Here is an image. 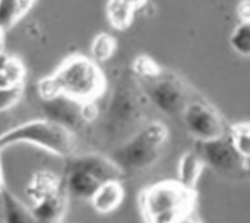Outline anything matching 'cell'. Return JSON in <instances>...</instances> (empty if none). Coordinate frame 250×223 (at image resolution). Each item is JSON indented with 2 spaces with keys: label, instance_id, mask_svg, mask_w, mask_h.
Here are the masks:
<instances>
[{
  "label": "cell",
  "instance_id": "1",
  "mask_svg": "<svg viewBox=\"0 0 250 223\" xmlns=\"http://www.w3.org/2000/svg\"><path fill=\"white\" fill-rule=\"evenodd\" d=\"M148 104L146 93L131 68L121 69L101 115V129L104 138L118 146L131 137L146 123Z\"/></svg>",
  "mask_w": 250,
  "mask_h": 223
},
{
  "label": "cell",
  "instance_id": "2",
  "mask_svg": "<svg viewBox=\"0 0 250 223\" xmlns=\"http://www.w3.org/2000/svg\"><path fill=\"white\" fill-rule=\"evenodd\" d=\"M106 80L93 59L74 55L66 58L50 75L37 83L40 99L63 95L76 101L96 102L105 90Z\"/></svg>",
  "mask_w": 250,
  "mask_h": 223
},
{
  "label": "cell",
  "instance_id": "3",
  "mask_svg": "<svg viewBox=\"0 0 250 223\" xmlns=\"http://www.w3.org/2000/svg\"><path fill=\"white\" fill-rule=\"evenodd\" d=\"M197 202L196 189L165 179L142 189L138 206L144 223H187Z\"/></svg>",
  "mask_w": 250,
  "mask_h": 223
},
{
  "label": "cell",
  "instance_id": "4",
  "mask_svg": "<svg viewBox=\"0 0 250 223\" xmlns=\"http://www.w3.org/2000/svg\"><path fill=\"white\" fill-rule=\"evenodd\" d=\"M169 138L167 126L159 121L146 122L136 133L118 145L111 156L128 174L153 166Z\"/></svg>",
  "mask_w": 250,
  "mask_h": 223
},
{
  "label": "cell",
  "instance_id": "5",
  "mask_svg": "<svg viewBox=\"0 0 250 223\" xmlns=\"http://www.w3.org/2000/svg\"><path fill=\"white\" fill-rule=\"evenodd\" d=\"M19 143H27L67 158L75 154L77 146L73 132L45 117L15 126L0 138V151Z\"/></svg>",
  "mask_w": 250,
  "mask_h": 223
},
{
  "label": "cell",
  "instance_id": "6",
  "mask_svg": "<svg viewBox=\"0 0 250 223\" xmlns=\"http://www.w3.org/2000/svg\"><path fill=\"white\" fill-rule=\"evenodd\" d=\"M149 104L169 116L180 115L192 99L191 89L176 71L163 67L151 76L139 80Z\"/></svg>",
  "mask_w": 250,
  "mask_h": 223
},
{
  "label": "cell",
  "instance_id": "7",
  "mask_svg": "<svg viewBox=\"0 0 250 223\" xmlns=\"http://www.w3.org/2000/svg\"><path fill=\"white\" fill-rule=\"evenodd\" d=\"M184 126L197 143L222 138L228 134L229 126L222 113L208 101L192 98L181 113Z\"/></svg>",
  "mask_w": 250,
  "mask_h": 223
},
{
  "label": "cell",
  "instance_id": "8",
  "mask_svg": "<svg viewBox=\"0 0 250 223\" xmlns=\"http://www.w3.org/2000/svg\"><path fill=\"white\" fill-rule=\"evenodd\" d=\"M206 167L224 176H246L247 161L237 153L229 135L204 143L195 142Z\"/></svg>",
  "mask_w": 250,
  "mask_h": 223
},
{
  "label": "cell",
  "instance_id": "9",
  "mask_svg": "<svg viewBox=\"0 0 250 223\" xmlns=\"http://www.w3.org/2000/svg\"><path fill=\"white\" fill-rule=\"evenodd\" d=\"M44 117L56 122L75 134L89 123L85 117L84 103L63 95L41 99Z\"/></svg>",
  "mask_w": 250,
  "mask_h": 223
},
{
  "label": "cell",
  "instance_id": "10",
  "mask_svg": "<svg viewBox=\"0 0 250 223\" xmlns=\"http://www.w3.org/2000/svg\"><path fill=\"white\" fill-rule=\"evenodd\" d=\"M68 158V168L83 170L94 176L102 184L110 181L122 182L129 175L112 157L100 153L74 154Z\"/></svg>",
  "mask_w": 250,
  "mask_h": 223
},
{
  "label": "cell",
  "instance_id": "11",
  "mask_svg": "<svg viewBox=\"0 0 250 223\" xmlns=\"http://www.w3.org/2000/svg\"><path fill=\"white\" fill-rule=\"evenodd\" d=\"M63 188L64 181L59 175L51 170L42 169L35 171L31 175L25 185L24 193L32 201V204H34L58 193Z\"/></svg>",
  "mask_w": 250,
  "mask_h": 223
},
{
  "label": "cell",
  "instance_id": "12",
  "mask_svg": "<svg viewBox=\"0 0 250 223\" xmlns=\"http://www.w3.org/2000/svg\"><path fill=\"white\" fill-rule=\"evenodd\" d=\"M68 198L69 196L64 186V188L58 193L32 204L31 208L38 222L62 223V220L66 213Z\"/></svg>",
  "mask_w": 250,
  "mask_h": 223
},
{
  "label": "cell",
  "instance_id": "13",
  "mask_svg": "<svg viewBox=\"0 0 250 223\" xmlns=\"http://www.w3.org/2000/svg\"><path fill=\"white\" fill-rule=\"evenodd\" d=\"M122 182L110 181L103 183L90 200L93 209L99 214H109L115 211L124 200Z\"/></svg>",
  "mask_w": 250,
  "mask_h": 223
},
{
  "label": "cell",
  "instance_id": "14",
  "mask_svg": "<svg viewBox=\"0 0 250 223\" xmlns=\"http://www.w3.org/2000/svg\"><path fill=\"white\" fill-rule=\"evenodd\" d=\"M4 223H39L31 207L7 187L0 194Z\"/></svg>",
  "mask_w": 250,
  "mask_h": 223
},
{
  "label": "cell",
  "instance_id": "15",
  "mask_svg": "<svg viewBox=\"0 0 250 223\" xmlns=\"http://www.w3.org/2000/svg\"><path fill=\"white\" fill-rule=\"evenodd\" d=\"M102 183L89 173L75 168H68L64 186L69 197L77 200L89 201Z\"/></svg>",
  "mask_w": 250,
  "mask_h": 223
},
{
  "label": "cell",
  "instance_id": "16",
  "mask_svg": "<svg viewBox=\"0 0 250 223\" xmlns=\"http://www.w3.org/2000/svg\"><path fill=\"white\" fill-rule=\"evenodd\" d=\"M205 168L206 164L195 148L193 150L187 151L178 160L177 179L187 186L195 189V186Z\"/></svg>",
  "mask_w": 250,
  "mask_h": 223
},
{
  "label": "cell",
  "instance_id": "17",
  "mask_svg": "<svg viewBox=\"0 0 250 223\" xmlns=\"http://www.w3.org/2000/svg\"><path fill=\"white\" fill-rule=\"evenodd\" d=\"M136 10L128 0H107L105 5L106 18L117 30H125L131 25Z\"/></svg>",
  "mask_w": 250,
  "mask_h": 223
},
{
  "label": "cell",
  "instance_id": "18",
  "mask_svg": "<svg viewBox=\"0 0 250 223\" xmlns=\"http://www.w3.org/2000/svg\"><path fill=\"white\" fill-rule=\"evenodd\" d=\"M35 0H0V30L15 25L29 11Z\"/></svg>",
  "mask_w": 250,
  "mask_h": 223
},
{
  "label": "cell",
  "instance_id": "19",
  "mask_svg": "<svg viewBox=\"0 0 250 223\" xmlns=\"http://www.w3.org/2000/svg\"><path fill=\"white\" fill-rule=\"evenodd\" d=\"M229 138L237 153L250 160V121H239L229 126Z\"/></svg>",
  "mask_w": 250,
  "mask_h": 223
},
{
  "label": "cell",
  "instance_id": "20",
  "mask_svg": "<svg viewBox=\"0 0 250 223\" xmlns=\"http://www.w3.org/2000/svg\"><path fill=\"white\" fill-rule=\"evenodd\" d=\"M116 40L114 36L107 32L96 34L91 42V59L97 63H103L112 57L116 50Z\"/></svg>",
  "mask_w": 250,
  "mask_h": 223
},
{
  "label": "cell",
  "instance_id": "21",
  "mask_svg": "<svg viewBox=\"0 0 250 223\" xmlns=\"http://www.w3.org/2000/svg\"><path fill=\"white\" fill-rule=\"evenodd\" d=\"M232 50L242 57H250V22H239L229 36Z\"/></svg>",
  "mask_w": 250,
  "mask_h": 223
},
{
  "label": "cell",
  "instance_id": "22",
  "mask_svg": "<svg viewBox=\"0 0 250 223\" xmlns=\"http://www.w3.org/2000/svg\"><path fill=\"white\" fill-rule=\"evenodd\" d=\"M0 70L3 71L13 84H23L25 69L21 62L18 59L0 53Z\"/></svg>",
  "mask_w": 250,
  "mask_h": 223
},
{
  "label": "cell",
  "instance_id": "23",
  "mask_svg": "<svg viewBox=\"0 0 250 223\" xmlns=\"http://www.w3.org/2000/svg\"><path fill=\"white\" fill-rule=\"evenodd\" d=\"M23 84L13 85L0 89V112L12 110L21 99Z\"/></svg>",
  "mask_w": 250,
  "mask_h": 223
},
{
  "label": "cell",
  "instance_id": "24",
  "mask_svg": "<svg viewBox=\"0 0 250 223\" xmlns=\"http://www.w3.org/2000/svg\"><path fill=\"white\" fill-rule=\"evenodd\" d=\"M17 125L18 123L16 122V117L12 110L0 112V138L5 136Z\"/></svg>",
  "mask_w": 250,
  "mask_h": 223
},
{
  "label": "cell",
  "instance_id": "25",
  "mask_svg": "<svg viewBox=\"0 0 250 223\" xmlns=\"http://www.w3.org/2000/svg\"><path fill=\"white\" fill-rule=\"evenodd\" d=\"M239 22H250V0H241L236 8Z\"/></svg>",
  "mask_w": 250,
  "mask_h": 223
},
{
  "label": "cell",
  "instance_id": "26",
  "mask_svg": "<svg viewBox=\"0 0 250 223\" xmlns=\"http://www.w3.org/2000/svg\"><path fill=\"white\" fill-rule=\"evenodd\" d=\"M13 85H15V84H13L12 81L8 78V76L3 71L0 70V89L1 88H7V87H10V86H13Z\"/></svg>",
  "mask_w": 250,
  "mask_h": 223
},
{
  "label": "cell",
  "instance_id": "27",
  "mask_svg": "<svg viewBox=\"0 0 250 223\" xmlns=\"http://www.w3.org/2000/svg\"><path fill=\"white\" fill-rule=\"evenodd\" d=\"M128 1L131 2L136 7V9L142 8L146 3V0H128Z\"/></svg>",
  "mask_w": 250,
  "mask_h": 223
},
{
  "label": "cell",
  "instance_id": "28",
  "mask_svg": "<svg viewBox=\"0 0 250 223\" xmlns=\"http://www.w3.org/2000/svg\"><path fill=\"white\" fill-rule=\"evenodd\" d=\"M5 182H4V177H3V172H2V168H1V162H0V194L3 191V189L5 188Z\"/></svg>",
  "mask_w": 250,
  "mask_h": 223
},
{
  "label": "cell",
  "instance_id": "29",
  "mask_svg": "<svg viewBox=\"0 0 250 223\" xmlns=\"http://www.w3.org/2000/svg\"><path fill=\"white\" fill-rule=\"evenodd\" d=\"M187 223H201V222H199V221H197V220H193V219H189Z\"/></svg>",
  "mask_w": 250,
  "mask_h": 223
}]
</instances>
